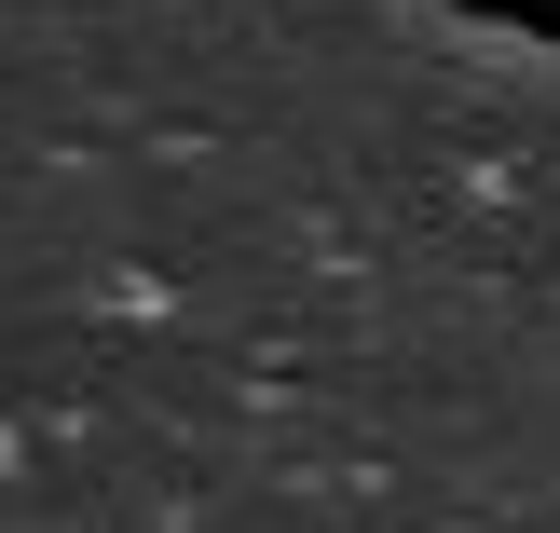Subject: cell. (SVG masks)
<instances>
[{
	"label": "cell",
	"instance_id": "2",
	"mask_svg": "<svg viewBox=\"0 0 560 533\" xmlns=\"http://www.w3.org/2000/svg\"><path fill=\"white\" fill-rule=\"evenodd\" d=\"M465 14H520V0H465Z\"/></svg>",
	"mask_w": 560,
	"mask_h": 533
},
{
	"label": "cell",
	"instance_id": "1",
	"mask_svg": "<svg viewBox=\"0 0 560 533\" xmlns=\"http://www.w3.org/2000/svg\"><path fill=\"white\" fill-rule=\"evenodd\" d=\"M520 27H547V42H560V0H520Z\"/></svg>",
	"mask_w": 560,
	"mask_h": 533
}]
</instances>
